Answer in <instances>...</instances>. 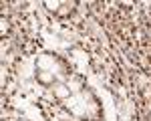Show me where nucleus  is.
I'll list each match as a JSON object with an SVG mask.
<instances>
[{"instance_id":"obj_1","label":"nucleus","mask_w":151,"mask_h":121,"mask_svg":"<svg viewBox=\"0 0 151 121\" xmlns=\"http://www.w3.org/2000/svg\"><path fill=\"white\" fill-rule=\"evenodd\" d=\"M69 85L73 93L60 105L65 111L70 113V117H75L77 121H105L103 105H101L99 97L93 93V89L81 75L73 73L69 77Z\"/></svg>"},{"instance_id":"obj_2","label":"nucleus","mask_w":151,"mask_h":121,"mask_svg":"<svg viewBox=\"0 0 151 121\" xmlns=\"http://www.w3.org/2000/svg\"><path fill=\"white\" fill-rule=\"evenodd\" d=\"M70 75V65L57 53H42L35 63V79L47 89H50L55 83L67 81Z\"/></svg>"},{"instance_id":"obj_3","label":"nucleus","mask_w":151,"mask_h":121,"mask_svg":"<svg viewBox=\"0 0 151 121\" xmlns=\"http://www.w3.org/2000/svg\"><path fill=\"white\" fill-rule=\"evenodd\" d=\"M45 6L50 12H55L57 16H69V14L75 12L77 2H45Z\"/></svg>"}]
</instances>
